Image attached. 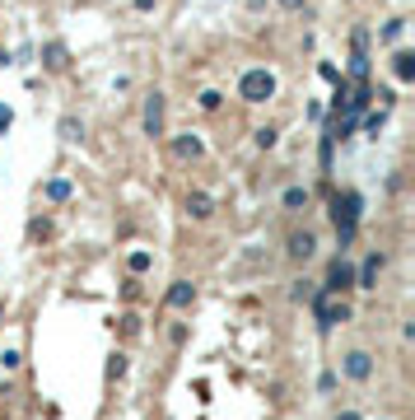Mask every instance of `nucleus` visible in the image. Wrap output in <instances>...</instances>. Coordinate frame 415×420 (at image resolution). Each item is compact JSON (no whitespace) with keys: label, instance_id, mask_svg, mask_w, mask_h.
<instances>
[{"label":"nucleus","instance_id":"f257e3e1","mask_svg":"<svg viewBox=\"0 0 415 420\" xmlns=\"http://www.w3.org/2000/svg\"><path fill=\"white\" fill-rule=\"evenodd\" d=\"M359 215H364V196H359V192H336V196H331V224H336L340 248H350L354 243Z\"/></svg>","mask_w":415,"mask_h":420},{"label":"nucleus","instance_id":"f03ea898","mask_svg":"<svg viewBox=\"0 0 415 420\" xmlns=\"http://www.w3.org/2000/svg\"><path fill=\"white\" fill-rule=\"evenodd\" d=\"M238 98L252 103V108H257V103H271V98H276V75H271L266 65L243 70V75H238Z\"/></svg>","mask_w":415,"mask_h":420},{"label":"nucleus","instance_id":"7ed1b4c3","mask_svg":"<svg viewBox=\"0 0 415 420\" xmlns=\"http://www.w3.org/2000/svg\"><path fill=\"white\" fill-rule=\"evenodd\" d=\"M308 304H313V318H318L322 332H331L336 322H350V304H345L340 295H322V290H313Z\"/></svg>","mask_w":415,"mask_h":420},{"label":"nucleus","instance_id":"20e7f679","mask_svg":"<svg viewBox=\"0 0 415 420\" xmlns=\"http://www.w3.org/2000/svg\"><path fill=\"white\" fill-rule=\"evenodd\" d=\"M140 126H145V136H150V140H164V93H159V89L145 93V112H140Z\"/></svg>","mask_w":415,"mask_h":420},{"label":"nucleus","instance_id":"39448f33","mask_svg":"<svg viewBox=\"0 0 415 420\" xmlns=\"http://www.w3.org/2000/svg\"><path fill=\"white\" fill-rule=\"evenodd\" d=\"M345 290H354V266L345 262V257H336V262H331V271H327L322 295H345Z\"/></svg>","mask_w":415,"mask_h":420},{"label":"nucleus","instance_id":"423d86ee","mask_svg":"<svg viewBox=\"0 0 415 420\" xmlns=\"http://www.w3.org/2000/svg\"><path fill=\"white\" fill-rule=\"evenodd\" d=\"M340 369H345V378H354V383H369V378H373V355H369V350H350Z\"/></svg>","mask_w":415,"mask_h":420},{"label":"nucleus","instance_id":"0eeeda50","mask_svg":"<svg viewBox=\"0 0 415 420\" xmlns=\"http://www.w3.org/2000/svg\"><path fill=\"white\" fill-rule=\"evenodd\" d=\"M378 276H383V252H369L364 266L354 271V290H378Z\"/></svg>","mask_w":415,"mask_h":420},{"label":"nucleus","instance_id":"6e6552de","mask_svg":"<svg viewBox=\"0 0 415 420\" xmlns=\"http://www.w3.org/2000/svg\"><path fill=\"white\" fill-rule=\"evenodd\" d=\"M164 304H169V309H178V313H187L191 304H196V285H191V280H173L169 295H164Z\"/></svg>","mask_w":415,"mask_h":420},{"label":"nucleus","instance_id":"1a4fd4ad","mask_svg":"<svg viewBox=\"0 0 415 420\" xmlns=\"http://www.w3.org/2000/svg\"><path fill=\"white\" fill-rule=\"evenodd\" d=\"M173 155L182 159V164H187V159H201V155H205V140H201L196 131H182V136H173Z\"/></svg>","mask_w":415,"mask_h":420},{"label":"nucleus","instance_id":"9d476101","mask_svg":"<svg viewBox=\"0 0 415 420\" xmlns=\"http://www.w3.org/2000/svg\"><path fill=\"white\" fill-rule=\"evenodd\" d=\"M285 252H290L294 262H308V257L318 252V238H313L308 229H299V233H290V243H285Z\"/></svg>","mask_w":415,"mask_h":420},{"label":"nucleus","instance_id":"9b49d317","mask_svg":"<svg viewBox=\"0 0 415 420\" xmlns=\"http://www.w3.org/2000/svg\"><path fill=\"white\" fill-rule=\"evenodd\" d=\"M392 75H397V84H411L415 79V52H406V47L392 52Z\"/></svg>","mask_w":415,"mask_h":420},{"label":"nucleus","instance_id":"f8f14e48","mask_svg":"<svg viewBox=\"0 0 415 420\" xmlns=\"http://www.w3.org/2000/svg\"><path fill=\"white\" fill-rule=\"evenodd\" d=\"M187 215L191 219H210L215 215V196H210V192H187Z\"/></svg>","mask_w":415,"mask_h":420},{"label":"nucleus","instance_id":"ddd939ff","mask_svg":"<svg viewBox=\"0 0 415 420\" xmlns=\"http://www.w3.org/2000/svg\"><path fill=\"white\" fill-rule=\"evenodd\" d=\"M280 205H285V210H308V205H313V192H308V187H285V192H280Z\"/></svg>","mask_w":415,"mask_h":420},{"label":"nucleus","instance_id":"4468645a","mask_svg":"<svg viewBox=\"0 0 415 420\" xmlns=\"http://www.w3.org/2000/svg\"><path fill=\"white\" fill-rule=\"evenodd\" d=\"M42 196H47L52 205H61V201H70V196H75V187L65 182V178H52V182L42 187Z\"/></svg>","mask_w":415,"mask_h":420},{"label":"nucleus","instance_id":"2eb2a0df","mask_svg":"<svg viewBox=\"0 0 415 420\" xmlns=\"http://www.w3.org/2000/svg\"><path fill=\"white\" fill-rule=\"evenodd\" d=\"M350 75L359 79V84L369 79V52H364V47H354V52H350Z\"/></svg>","mask_w":415,"mask_h":420},{"label":"nucleus","instance_id":"dca6fc26","mask_svg":"<svg viewBox=\"0 0 415 420\" xmlns=\"http://www.w3.org/2000/svg\"><path fill=\"white\" fill-rule=\"evenodd\" d=\"M42 56H47V61H42L47 70H65V47H61V42H47Z\"/></svg>","mask_w":415,"mask_h":420},{"label":"nucleus","instance_id":"f3484780","mask_svg":"<svg viewBox=\"0 0 415 420\" xmlns=\"http://www.w3.org/2000/svg\"><path fill=\"white\" fill-rule=\"evenodd\" d=\"M252 140H257V150H276L280 131H276V126H257V131H252Z\"/></svg>","mask_w":415,"mask_h":420},{"label":"nucleus","instance_id":"a211bd4d","mask_svg":"<svg viewBox=\"0 0 415 420\" xmlns=\"http://www.w3.org/2000/svg\"><path fill=\"white\" fill-rule=\"evenodd\" d=\"M117 332H122L126 341H131V336H140V313H122V318H117Z\"/></svg>","mask_w":415,"mask_h":420},{"label":"nucleus","instance_id":"6ab92c4d","mask_svg":"<svg viewBox=\"0 0 415 420\" xmlns=\"http://www.w3.org/2000/svg\"><path fill=\"white\" fill-rule=\"evenodd\" d=\"M126 266H131V276H145V271L154 266V257H150V252H131V257H126Z\"/></svg>","mask_w":415,"mask_h":420},{"label":"nucleus","instance_id":"aec40b11","mask_svg":"<svg viewBox=\"0 0 415 420\" xmlns=\"http://www.w3.org/2000/svg\"><path fill=\"white\" fill-rule=\"evenodd\" d=\"M196 103H201V112H219L224 93H219V89H201V98H196Z\"/></svg>","mask_w":415,"mask_h":420},{"label":"nucleus","instance_id":"412c9836","mask_svg":"<svg viewBox=\"0 0 415 420\" xmlns=\"http://www.w3.org/2000/svg\"><path fill=\"white\" fill-rule=\"evenodd\" d=\"M61 140H84V122H75V117H61Z\"/></svg>","mask_w":415,"mask_h":420},{"label":"nucleus","instance_id":"4be33fe9","mask_svg":"<svg viewBox=\"0 0 415 420\" xmlns=\"http://www.w3.org/2000/svg\"><path fill=\"white\" fill-rule=\"evenodd\" d=\"M401 33H406V19H387L383 24V42H401Z\"/></svg>","mask_w":415,"mask_h":420},{"label":"nucleus","instance_id":"5701e85b","mask_svg":"<svg viewBox=\"0 0 415 420\" xmlns=\"http://www.w3.org/2000/svg\"><path fill=\"white\" fill-rule=\"evenodd\" d=\"M108 378H126V355H122V350L108 359Z\"/></svg>","mask_w":415,"mask_h":420},{"label":"nucleus","instance_id":"b1692460","mask_svg":"<svg viewBox=\"0 0 415 420\" xmlns=\"http://www.w3.org/2000/svg\"><path fill=\"white\" fill-rule=\"evenodd\" d=\"M294 299H299V304H308V299H313V280H294V290H290Z\"/></svg>","mask_w":415,"mask_h":420},{"label":"nucleus","instance_id":"393cba45","mask_svg":"<svg viewBox=\"0 0 415 420\" xmlns=\"http://www.w3.org/2000/svg\"><path fill=\"white\" fill-rule=\"evenodd\" d=\"M47 233H52V224H47V219H33V224H29V238H47Z\"/></svg>","mask_w":415,"mask_h":420},{"label":"nucleus","instance_id":"a878e982","mask_svg":"<svg viewBox=\"0 0 415 420\" xmlns=\"http://www.w3.org/2000/svg\"><path fill=\"white\" fill-rule=\"evenodd\" d=\"M0 369H19V350H0Z\"/></svg>","mask_w":415,"mask_h":420},{"label":"nucleus","instance_id":"bb28decb","mask_svg":"<svg viewBox=\"0 0 415 420\" xmlns=\"http://www.w3.org/2000/svg\"><path fill=\"white\" fill-rule=\"evenodd\" d=\"M331 388H336V373L327 369V373H322V378H318V392H331Z\"/></svg>","mask_w":415,"mask_h":420},{"label":"nucleus","instance_id":"cd10ccee","mask_svg":"<svg viewBox=\"0 0 415 420\" xmlns=\"http://www.w3.org/2000/svg\"><path fill=\"white\" fill-rule=\"evenodd\" d=\"M322 79H327V84H336V79H340V70H336L331 61H322Z\"/></svg>","mask_w":415,"mask_h":420},{"label":"nucleus","instance_id":"c85d7f7f","mask_svg":"<svg viewBox=\"0 0 415 420\" xmlns=\"http://www.w3.org/2000/svg\"><path fill=\"white\" fill-rule=\"evenodd\" d=\"M10 122H15V112H10V108H0V136L10 131Z\"/></svg>","mask_w":415,"mask_h":420},{"label":"nucleus","instance_id":"c756f323","mask_svg":"<svg viewBox=\"0 0 415 420\" xmlns=\"http://www.w3.org/2000/svg\"><path fill=\"white\" fill-rule=\"evenodd\" d=\"M336 420H364V416H359V411H350V406H345V411H336Z\"/></svg>","mask_w":415,"mask_h":420},{"label":"nucleus","instance_id":"7c9ffc66","mask_svg":"<svg viewBox=\"0 0 415 420\" xmlns=\"http://www.w3.org/2000/svg\"><path fill=\"white\" fill-rule=\"evenodd\" d=\"M280 10H304V0H276Z\"/></svg>","mask_w":415,"mask_h":420},{"label":"nucleus","instance_id":"2f4dec72","mask_svg":"<svg viewBox=\"0 0 415 420\" xmlns=\"http://www.w3.org/2000/svg\"><path fill=\"white\" fill-rule=\"evenodd\" d=\"M131 5H136L140 15H145V10H154V5H159V0H131Z\"/></svg>","mask_w":415,"mask_h":420},{"label":"nucleus","instance_id":"473e14b6","mask_svg":"<svg viewBox=\"0 0 415 420\" xmlns=\"http://www.w3.org/2000/svg\"><path fill=\"white\" fill-rule=\"evenodd\" d=\"M0 313H5V309H0Z\"/></svg>","mask_w":415,"mask_h":420},{"label":"nucleus","instance_id":"72a5a7b5","mask_svg":"<svg viewBox=\"0 0 415 420\" xmlns=\"http://www.w3.org/2000/svg\"><path fill=\"white\" fill-rule=\"evenodd\" d=\"M387 420H392V416H387Z\"/></svg>","mask_w":415,"mask_h":420}]
</instances>
